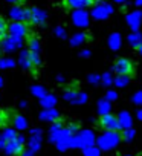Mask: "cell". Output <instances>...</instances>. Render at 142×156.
<instances>
[{"instance_id":"6da1fadb","label":"cell","mask_w":142,"mask_h":156,"mask_svg":"<svg viewBox=\"0 0 142 156\" xmlns=\"http://www.w3.org/2000/svg\"><path fill=\"white\" fill-rule=\"evenodd\" d=\"M112 12H113V6H112L110 3L99 2V3H96L95 8L92 9V17H93L95 20H107Z\"/></svg>"},{"instance_id":"7a4b0ae2","label":"cell","mask_w":142,"mask_h":156,"mask_svg":"<svg viewBox=\"0 0 142 156\" xmlns=\"http://www.w3.org/2000/svg\"><path fill=\"white\" fill-rule=\"evenodd\" d=\"M22 44H23V37L12 35V34H9L8 37H5L2 40V48L5 52H14L19 48H22Z\"/></svg>"},{"instance_id":"3957f363","label":"cell","mask_w":142,"mask_h":156,"mask_svg":"<svg viewBox=\"0 0 142 156\" xmlns=\"http://www.w3.org/2000/svg\"><path fill=\"white\" fill-rule=\"evenodd\" d=\"M28 51L31 54V58L34 61V66H40V41L37 37H29L28 38Z\"/></svg>"},{"instance_id":"277c9868","label":"cell","mask_w":142,"mask_h":156,"mask_svg":"<svg viewBox=\"0 0 142 156\" xmlns=\"http://www.w3.org/2000/svg\"><path fill=\"white\" fill-rule=\"evenodd\" d=\"M99 126H101L102 129H106L107 132H116V130H119V129H121V127H119L118 116L110 115V113H107V115H102V116H101V119H99Z\"/></svg>"},{"instance_id":"5b68a950","label":"cell","mask_w":142,"mask_h":156,"mask_svg":"<svg viewBox=\"0 0 142 156\" xmlns=\"http://www.w3.org/2000/svg\"><path fill=\"white\" fill-rule=\"evenodd\" d=\"M118 141H119V136H118L116 132H107V133H104V135L99 138L98 142H99V147H101V148L109 150V148L115 147V145L118 144Z\"/></svg>"},{"instance_id":"8992f818","label":"cell","mask_w":142,"mask_h":156,"mask_svg":"<svg viewBox=\"0 0 142 156\" xmlns=\"http://www.w3.org/2000/svg\"><path fill=\"white\" fill-rule=\"evenodd\" d=\"M5 150L8 154H22L23 153V138L22 136H16L14 139L8 141L5 145Z\"/></svg>"},{"instance_id":"52a82bcc","label":"cell","mask_w":142,"mask_h":156,"mask_svg":"<svg viewBox=\"0 0 142 156\" xmlns=\"http://www.w3.org/2000/svg\"><path fill=\"white\" fill-rule=\"evenodd\" d=\"M28 20L32 25H44L46 23V12L40 8H31L28 9Z\"/></svg>"},{"instance_id":"ba28073f","label":"cell","mask_w":142,"mask_h":156,"mask_svg":"<svg viewBox=\"0 0 142 156\" xmlns=\"http://www.w3.org/2000/svg\"><path fill=\"white\" fill-rule=\"evenodd\" d=\"M72 23L77 28H86L89 25V14L81 8V9H75L72 12Z\"/></svg>"},{"instance_id":"9c48e42d","label":"cell","mask_w":142,"mask_h":156,"mask_svg":"<svg viewBox=\"0 0 142 156\" xmlns=\"http://www.w3.org/2000/svg\"><path fill=\"white\" fill-rule=\"evenodd\" d=\"M115 72L118 75H131L133 73V63L127 58H119L115 63Z\"/></svg>"},{"instance_id":"30bf717a","label":"cell","mask_w":142,"mask_h":156,"mask_svg":"<svg viewBox=\"0 0 142 156\" xmlns=\"http://www.w3.org/2000/svg\"><path fill=\"white\" fill-rule=\"evenodd\" d=\"M142 22V12L140 11H133L127 16V25L130 26L131 31H137Z\"/></svg>"},{"instance_id":"8fae6325","label":"cell","mask_w":142,"mask_h":156,"mask_svg":"<svg viewBox=\"0 0 142 156\" xmlns=\"http://www.w3.org/2000/svg\"><path fill=\"white\" fill-rule=\"evenodd\" d=\"M8 32L12 35H19V37H25L28 34V26L23 22H12L8 26Z\"/></svg>"},{"instance_id":"7c38bea8","label":"cell","mask_w":142,"mask_h":156,"mask_svg":"<svg viewBox=\"0 0 142 156\" xmlns=\"http://www.w3.org/2000/svg\"><path fill=\"white\" fill-rule=\"evenodd\" d=\"M9 17L14 22H25V20H28V9H25L22 6H14L9 11Z\"/></svg>"},{"instance_id":"4fadbf2b","label":"cell","mask_w":142,"mask_h":156,"mask_svg":"<svg viewBox=\"0 0 142 156\" xmlns=\"http://www.w3.org/2000/svg\"><path fill=\"white\" fill-rule=\"evenodd\" d=\"M19 64H20L25 70H29V69L34 67V61H32V58H31L29 51H23V52L20 54V57H19Z\"/></svg>"},{"instance_id":"5bb4252c","label":"cell","mask_w":142,"mask_h":156,"mask_svg":"<svg viewBox=\"0 0 142 156\" xmlns=\"http://www.w3.org/2000/svg\"><path fill=\"white\" fill-rule=\"evenodd\" d=\"M40 118L43 119V121H58L60 119V113L54 109V107H50V109H46V110H43L41 113H40Z\"/></svg>"},{"instance_id":"9a60e30c","label":"cell","mask_w":142,"mask_h":156,"mask_svg":"<svg viewBox=\"0 0 142 156\" xmlns=\"http://www.w3.org/2000/svg\"><path fill=\"white\" fill-rule=\"evenodd\" d=\"M93 0H64V5L74 9H81L87 5H92Z\"/></svg>"},{"instance_id":"2e32d148","label":"cell","mask_w":142,"mask_h":156,"mask_svg":"<svg viewBox=\"0 0 142 156\" xmlns=\"http://www.w3.org/2000/svg\"><path fill=\"white\" fill-rule=\"evenodd\" d=\"M118 121H119V127H121L122 130L131 127V116H130L128 112H121V113L118 115Z\"/></svg>"},{"instance_id":"e0dca14e","label":"cell","mask_w":142,"mask_h":156,"mask_svg":"<svg viewBox=\"0 0 142 156\" xmlns=\"http://www.w3.org/2000/svg\"><path fill=\"white\" fill-rule=\"evenodd\" d=\"M121 41H122L121 34L113 32V34H110V37H109V48H110L112 51H118V49L121 48Z\"/></svg>"},{"instance_id":"ac0fdd59","label":"cell","mask_w":142,"mask_h":156,"mask_svg":"<svg viewBox=\"0 0 142 156\" xmlns=\"http://www.w3.org/2000/svg\"><path fill=\"white\" fill-rule=\"evenodd\" d=\"M55 103H57V97H55V95H50V94H46L43 98H40V104H41L44 109L54 107Z\"/></svg>"},{"instance_id":"d6986e66","label":"cell","mask_w":142,"mask_h":156,"mask_svg":"<svg viewBox=\"0 0 142 156\" xmlns=\"http://www.w3.org/2000/svg\"><path fill=\"white\" fill-rule=\"evenodd\" d=\"M78 97H80V92L78 90H72V89H69V90H64L63 94V98L69 103H72V104H78Z\"/></svg>"},{"instance_id":"ffe728a7","label":"cell","mask_w":142,"mask_h":156,"mask_svg":"<svg viewBox=\"0 0 142 156\" xmlns=\"http://www.w3.org/2000/svg\"><path fill=\"white\" fill-rule=\"evenodd\" d=\"M86 40H87V35H86L84 32H77V34H74V35H72V38H70V44L77 48V46L83 44Z\"/></svg>"},{"instance_id":"44dd1931","label":"cell","mask_w":142,"mask_h":156,"mask_svg":"<svg viewBox=\"0 0 142 156\" xmlns=\"http://www.w3.org/2000/svg\"><path fill=\"white\" fill-rule=\"evenodd\" d=\"M128 43L134 48H139V44L142 43V35L137 32V31H133L130 35H128Z\"/></svg>"},{"instance_id":"7402d4cb","label":"cell","mask_w":142,"mask_h":156,"mask_svg":"<svg viewBox=\"0 0 142 156\" xmlns=\"http://www.w3.org/2000/svg\"><path fill=\"white\" fill-rule=\"evenodd\" d=\"M112 106H110V101L109 100H101L99 104H98V113L102 116V115H107L110 112Z\"/></svg>"},{"instance_id":"603a6c76","label":"cell","mask_w":142,"mask_h":156,"mask_svg":"<svg viewBox=\"0 0 142 156\" xmlns=\"http://www.w3.org/2000/svg\"><path fill=\"white\" fill-rule=\"evenodd\" d=\"M128 83H130L128 75H118V76L115 78V86H116V87H125Z\"/></svg>"},{"instance_id":"cb8c5ba5","label":"cell","mask_w":142,"mask_h":156,"mask_svg":"<svg viewBox=\"0 0 142 156\" xmlns=\"http://www.w3.org/2000/svg\"><path fill=\"white\" fill-rule=\"evenodd\" d=\"M14 126L19 129V130H23V129H26V126H28V122H26V119L22 116V115H16L14 116Z\"/></svg>"},{"instance_id":"d4e9b609","label":"cell","mask_w":142,"mask_h":156,"mask_svg":"<svg viewBox=\"0 0 142 156\" xmlns=\"http://www.w3.org/2000/svg\"><path fill=\"white\" fill-rule=\"evenodd\" d=\"M16 66V61L9 57H5V58H0V69H11Z\"/></svg>"},{"instance_id":"484cf974","label":"cell","mask_w":142,"mask_h":156,"mask_svg":"<svg viewBox=\"0 0 142 156\" xmlns=\"http://www.w3.org/2000/svg\"><path fill=\"white\" fill-rule=\"evenodd\" d=\"M31 92H32V95L37 97V98H43V97L46 95V89H44L43 86H38V84L32 86V87H31Z\"/></svg>"},{"instance_id":"4316f807","label":"cell","mask_w":142,"mask_h":156,"mask_svg":"<svg viewBox=\"0 0 142 156\" xmlns=\"http://www.w3.org/2000/svg\"><path fill=\"white\" fill-rule=\"evenodd\" d=\"M40 132L38 130H34L32 132V139H31V148L32 150H37L38 148V145H40Z\"/></svg>"},{"instance_id":"83f0119b","label":"cell","mask_w":142,"mask_h":156,"mask_svg":"<svg viewBox=\"0 0 142 156\" xmlns=\"http://www.w3.org/2000/svg\"><path fill=\"white\" fill-rule=\"evenodd\" d=\"M101 83H102V86H112V84H115V78L112 76V73H102L101 75Z\"/></svg>"},{"instance_id":"f1b7e54d","label":"cell","mask_w":142,"mask_h":156,"mask_svg":"<svg viewBox=\"0 0 142 156\" xmlns=\"http://www.w3.org/2000/svg\"><path fill=\"white\" fill-rule=\"evenodd\" d=\"M6 32H8V25L3 17H0V40H3L6 37Z\"/></svg>"},{"instance_id":"f546056e","label":"cell","mask_w":142,"mask_h":156,"mask_svg":"<svg viewBox=\"0 0 142 156\" xmlns=\"http://www.w3.org/2000/svg\"><path fill=\"white\" fill-rule=\"evenodd\" d=\"M84 153H86V156H99V150H96V148H93L92 145H89V147H86V150H84Z\"/></svg>"},{"instance_id":"4dcf8cb0","label":"cell","mask_w":142,"mask_h":156,"mask_svg":"<svg viewBox=\"0 0 142 156\" xmlns=\"http://www.w3.org/2000/svg\"><path fill=\"white\" fill-rule=\"evenodd\" d=\"M87 80H89V83H90V84H98V83H101V75L92 73V75H89V76H87Z\"/></svg>"},{"instance_id":"1f68e13d","label":"cell","mask_w":142,"mask_h":156,"mask_svg":"<svg viewBox=\"0 0 142 156\" xmlns=\"http://www.w3.org/2000/svg\"><path fill=\"white\" fill-rule=\"evenodd\" d=\"M134 138V130L133 129H125L124 130V139L125 141H131Z\"/></svg>"},{"instance_id":"d6a6232c","label":"cell","mask_w":142,"mask_h":156,"mask_svg":"<svg viewBox=\"0 0 142 156\" xmlns=\"http://www.w3.org/2000/svg\"><path fill=\"white\" fill-rule=\"evenodd\" d=\"M55 35H57V37H60V38H66L67 32H66V29H64L63 26H58V28L55 29Z\"/></svg>"},{"instance_id":"836d02e7","label":"cell","mask_w":142,"mask_h":156,"mask_svg":"<svg viewBox=\"0 0 142 156\" xmlns=\"http://www.w3.org/2000/svg\"><path fill=\"white\" fill-rule=\"evenodd\" d=\"M118 98V94L115 92V90H109L107 94H106V100H109V101H115Z\"/></svg>"},{"instance_id":"e575fe53","label":"cell","mask_w":142,"mask_h":156,"mask_svg":"<svg viewBox=\"0 0 142 156\" xmlns=\"http://www.w3.org/2000/svg\"><path fill=\"white\" fill-rule=\"evenodd\" d=\"M133 103H134V104H142V90L134 94V97H133Z\"/></svg>"},{"instance_id":"d590c367","label":"cell","mask_w":142,"mask_h":156,"mask_svg":"<svg viewBox=\"0 0 142 156\" xmlns=\"http://www.w3.org/2000/svg\"><path fill=\"white\" fill-rule=\"evenodd\" d=\"M87 101V95L84 92H80V97H78V104H84Z\"/></svg>"},{"instance_id":"8d00e7d4","label":"cell","mask_w":142,"mask_h":156,"mask_svg":"<svg viewBox=\"0 0 142 156\" xmlns=\"http://www.w3.org/2000/svg\"><path fill=\"white\" fill-rule=\"evenodd\" d=\"M81 57H84V58L90 57V49H83L81 51Z\"/></svg>"},{"instance_id":"74e56055","label":"cell","mask_w":142,"mask_h":156,"mask_svg":"<svg viewBox=\"0 0 142 156\" xmlns=\"http://www.w3.org/2000/svg\"><path fill=\"white\" fill-rule=\"evenodd\" d=\"M6 121V113H3V112H0V126H2L3 122Z\"/></svg>"},{"instance_id":"f35d334b","label":"cell","mask_w":142,"mask_h":156,"mask_svg":"<svg viewBox=\"0 0 142 156\" xmlns=\"http://www.w3.org/2000/svg\"><path fill=\"white\" fill-rule=\"evenodd\" d=\"M137 118L142 121V109H140V110H137Z\"/></svg>"},{"instance_id":"ab89813d","label":"cell","mask_w":142,"mask_h":156,"mask_svg":"<svg viewBox=\"0 0 142 156\" xmlns=\"http://www.w3.org/2000/svg\"><path fill=\"white\" fill-rule=\"evenodd\" d=\"M136 5L137 6H142V0H136Z\"/></svg>"},{"instance_id":"60d3db41","label":"cell","mask_w":142,"mask_h":156,"mask_svg":"<svg viewBox=\"0 0 142 156\" xmlns=\"http://www.w3.org/2000/svg\"><path fill=\"white\" fill-rule=\"evenodd\" d=\"M113 2H116V3H124V2H127V0H113Z\"/></svg>"},{"instance_id":"b9f144b4","label":"cell","mask_w":142,"mask_h":156,"mask_svg":"<svg viewBox=\"0 0 142 156\" xmlns=\"http://www.w3.org/2000/svg\"><path fill=\"white\" fill-rule=\"evenodd\" d=\"M3 86V80H2V76H0V87Z\"/></svg>"},{"instance_id":"7bdbcfd3","label":"cell","mask_w":142,"mask_h":156,"mask_svg":"<svg viewBox=\"0 0 142 156\" xmlns=\"http://www.w3.org/2000/svg\"><path fill=\"white\" fill-rule=\"evenodd\" d=\"M8 2H19V0H8Z\"/></svg>"}]
</instances>
